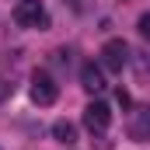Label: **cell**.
Masks as SVG:
<instances>
[{"label":"cell","instance_id":"1","mask_svg":"<svg viewBox=\"0 0 150 150\" xmlns=\"http://www.w3.org/2000/svg\"><path fill=\"white\" fill-rule=\"evenodd\" d=\"M14 21L21 25V28H49V14H45V7L38 4V0H18V7H14Z\"/></svg>","mask_w":150,"mask_h":150},{"label":"cell","instance_id":"3","mask_svg":"<svg viewBox=\"0 0 150 150\" xmlns=\"http://www.w3.org/2000/svg\"><path fill=\"white\" fill-rule=\"evenodd\" d=\"M56 94H59L56 80H52L49 74H42V70H38V74L32 77V101H35V105H52V101H56Z\"/></svg>","mask_w":150,"mask_h":150},{"label":"cell","instance_id":"8","mask_svg":"<svg viewBox=\"0 0 150 150\" xmlns=\"http://www.w3.org/2000/svg\"><path fill=\"white\" fill-rule=\"evenodd\" d=\"M136 28H140V35H143V38H150V11H147V14H140Z\"/></svg>","mask_w":150,"mask_h":150},{"label":"cell","instance_id":"6","mask_svg":"<svg viewBox=\"0 0 150 150\" xmlns=\"http://www.w3.org/2000/svg\"><path fill=\"white\" fill-rule=\"evenodd\" d=\"M52 136H56L59 143L74 147V143H77V126H74V122H67V119H59V122H52Z\"/></svg>","mask_w":150,"mask_h":150},{"label":"cell","instance_id":"7","mask_svg":"<svg viewBox=\"0 0 150 150\" xmlns=\"http://www.w3.org/2000/svg\"><path fill=\"white\" fill-rule=\"evenodd\" d=\"M129 133H133V140H150V112H140L133 119V126H129Z\"/></svg>","mask_w":150,"mask_h":150},{"label":"cell","instance_id":"5","mask_svg":"<svg viewBox=\"0 0 150 150\" xmlns=\"http://www.w3.org/2000/svg\"><path fill=\"white\" fill-rule=\"evenodd\" d=\"M80 87H84V91H91V94L105 91V77H101V67H94V63H84V67H80Z\"/></svg>","mask_w":150,"mask_h":150},{"label":"cell","instance_id":"4","mask_svg":"<svg viewBox=\"0 0 150 150\" xmlns=\"http://www.w3.org/2000/svg\"><path fill=\"white\" fill-rule=\"evenodd\" d=\"M108 122H112V108H108L105 101H91V105L84 108V126H87L91 133H105Z\"/></svg>","mask_w":150,"mask_h":150},{"label":"cell","instance_id":"2","mask_svg":"<svg viewBox=\"0 0 150 150\" xmlns=\"http://www.w3.org/2000/svg\"><path fill=\"white\" fill-rule=\"evenodd\" d=\"M101 63H105V70L122 74V67L129 63V45H126L122 38H108V42L101 45Z\"/></svg>","mask_w":150,"mask_h":150},{"label":"cell","instance_id":"9","mask_svg":"<svg viewBox=\"0 0 150 150\" xmlns=\"http://www.w3.org/2000/svg\"><path fill=\"white\" fill-rule=\"evenodd\" d=\"M7 94H11V84H7V80H4V77H0V101H4V98H7Z\"/></svg>","mask_w":150,"mask_h":150}]
</instances>
